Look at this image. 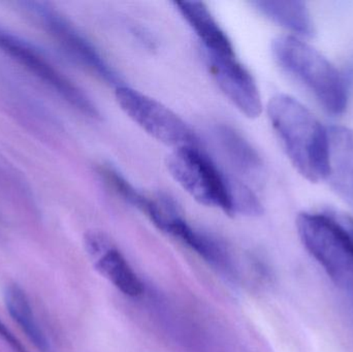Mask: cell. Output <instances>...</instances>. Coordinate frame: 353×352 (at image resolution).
Wrapping results in <instances>:
<instances>
[{"instance_id": "5", "label": "cell", "mask_w": 353, "mask_h": 352, "mask_svg": "<svg viewBox=\"0 0 353 352\" xmlns=\"http://www.w3.org/2000/svg\"><path fill=\"white\" fill-rule=\"evenodd\" d=\"M115 97L128 118L159 142L173 149L199 146L188 124L157 99L124 85L116 87Z\"/></svg>"}, {"instance_id": "2", "label": "cell", "mask_w": 353, "mask_h": 352, "mask_svg": "<svg viewBox=\"0 0 353 352\" xmlns=\"http://www.w3.org/2000/svg\"><path fill=\"white\" fill-rule=\"evenodd\" d=\"M272 54L278 66L303 85L325 111L332 115L345 111V80L321 52L296 35H282L272 41Z\"/></svg>"}, {"instance_id": "6", "label": "cell", "mask_w": 353, "mask_h": 352, "mask_svg": "<svg viewBox=\"0 0 353 352\" xmlns=\"http://www.w3.org/2000/svg\"><path fill=\"white\" fill-rule=\"evenodd\" d=\"M0 49L14 61L26 68L43 84L57 93L80 113L99 118V112L90 99L68 76L60 72L41 52L27 41L0 27Z\"/></svg>"}, {"instance_id": "10", "label": "cell", "mask_w": 353, "mask_h": 352, "mask_svg": "<svg viewBox=\"0 0 353 352\" xmlns=\"http://www.w3.org/2000/svg\"><path fill=\"white\" fill-rule=\"evenodd\" d=\"M329 128L330 173L327 180L353 203V132L345 127Z\"/></svg>"}, {"instance_id": "8", "label": "cell", "mask_w": 353, "mask_h": 352, "mask_svg": "<svg viewBox=\"0 0 353 352\" xmlns=\"http://www.w3.org/2000/svg\"><path fill=\"white\" fill-rule=\"evenodd\" d=\"M205 56L214 80L228 101L246 117H259L263 112V101L250 72L236 56Z\"/></svg>"}, {"instance_id": "13", "label": "cell", "mask_w": 353, "mask_h": 352, "mask_svg": "<svg viewBox=\"0 0 353 352\" xmlns=\"http://www.w3.org/2000/svg\"><path fill=\"white\" fill-rule=\"evenodd\" d=\"M214 132L224 156L236 171L249 178L261 175L263 171L261 157L242 134L225 125L218 126Z\"/></svg>"}, {"instance_id": "9", "label": "cell", "mask_w": 353, "mask_h": 352, "mask_svg": "<svg viewBox=\"0 0 353 352\" xmlns=\"http://www.w3.org/2000/svg\"><path fill=\"white\" fill-rule=\"evenodd\" d=\"M175 6L201 41L205 55L236 56L228 34L203 2L176 1Z\"/></svg>"}, {"instance_id": "15", "label": "cell", "mask_w": 353, "mask_h": 352, "mask_svg": "<svg viewBox=\"0 0 353 352\" xmlns=\"http://www.w3.org/2000/svg\"><path fill=\"white\" fill-rule=\"evenodd\" d=\"M163 231L181 240L183 243L186 244L188 247L194 250L197 254L207 260L208 262L219 265V266L226 265V254L221 245L212 238L203 235L201 231H195L181 216V214L176 215L174 218H172L167 223Z\"/></svg>"}, {"instance_id": "7", "label": "cell", "mask_w": 353, "mask_h": 352, "mask_svg": "<svg viewBox=\"0 0 353 352\" xmlns=\"http://www.w3.org/2000/svg\"><path fill=\"white\" fill-rule=\"evenodd\" d=\"M41 26L53 37L54 41L72 59L97 74L99 78L114 86H120L119 76L103 59L97 48L61 14L56 12L48 3H28Z\"/></svg>"}, {"instance_id": "4", "label": "cell", "mask_w": 353, "mask_h": 352, "mask_svg": "<svg viewBox=\"0 0 353 352\" xmlns=\"http://www.w3.org/2000/svg\"><path fill=\"white\" fill-rule=\"evenodd\" d=\"M168 171L174 180L203 206L234 214V188L236 179L228 177L199 149L186 146L173 149L167 158Z\"/></svg>"}, {"instance_id": "14", "label": "cell", "mask_w": 353, "mask_h": 352, "mask_svg": "<svg viewBox=\"0 0 353 352\" xmlns=\"http://www.w3.org/2000/svg\"><path fill=\"white\" fill-rule=\"evenodd\" d=\"M4 302L10 318L35 349L39 352L51 351L50 341L39 326L25 291L19 285L10 284L4 291Z\"/></svg>"}, {"instance_id": "3", "label": "cell", "mask_w": 353, "mask_h": 352, "mask_svg": "<svg viewBox=\"0 0 353 352\" xmlns=\"http://www.w3.org/2000/svg\"><path fill=\"white\" fill-rule=\"evenodd\" d=\"M303 245L340 287L353 289V217L337 211L303 212L296 218Z\"/></svg>"}, {"instance_id": "1", "label": "cell", "mask_w": 353, "mask_h": 352, "mask_svg": "<svg viewBox=\"0 0 353 352\" xmlns=\"http://www.w3.org/2000/svg\"><path fill=\"white\" fill-rule=\"evenodd\" d=\"M267 112L270 123L292 167L312 183L327 180L329 128L290 95L272 97Z\"/></svg>"}, {"instance_id": "11", "label": "cell", "mask_w": 353, "mask_h": 352, "mask_svg": "<svg viewBox=\"0 0 353 352\" xmlns=\"http://www.w3.org/2000/svg\"><path fill=\"white\" fill-rule=\"evenodd\" d=\"M253 6L272 22L292 31L296 37H312L314 24L306 4L296 0H259Z\"/></svg>"}, {"instance_id": "12", "label": "cell", "mask_w": 353, "mask_h": 352, "mask_svg": "<svg viewBox=\"0 0 353 352\" xmlns=\"http://www.w3.org/2000/svg\"><path fill=\"white\" fill-rule=\"evenodd\" d=\"M92 260L95 270L124 295L132 298L142 295L144 291L142 281L113 244L107 246Z\"/></svg>"}, {"instance_id": "17", "label": "cell", "mask_w": 353, "mask_h": 352, "mask_svg": "<svg viewBox=\"0 0 353 352\" xmlns=\"http://www.w3.org/2000/svg\"><path fill=\"white\" fill-rule=\"evenodd\" d=\"M0 338L10 347L14 352H28L24 346H23L21 341L10 332V329L0 320Z\"/></svg>"}, {"instance_id": "16", "label": "cell", "mask_w": 353, "mask_h": 352, "mask_svg": "<svg viewBox=\"0 0 353 352\" xmlns=\"http://www.w3.org/2000/svg\"><path fill=\"white\" fill-rule=\"evenodd\" d=\"M107 183L110 184L112 188L123 198L128 204L139 209L143 213L147 214L151 206V198L139 191L132 184H130L119 172L116 171L113 167H103L101 171Z\"/></svg>"}, {"instance_id": "18", "label": "cell", "mask_w": 353, "mask_h": 352, "mask_svg": "<svg viewBox=\"0 0 353 352\" xmlns=\"http://www.w3.org/2000/svg\"><path fill=\"white\" fill-rule=\"evenodd\" d=\"M350 293H352V299H353V289H350Z\"/></svg>"}]
</instances>
